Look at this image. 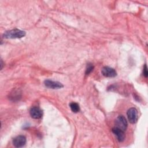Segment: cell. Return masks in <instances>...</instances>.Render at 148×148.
<instances>
[{"mask_svg":"<svg viewBox=\"0 0 148 148\" xmlns=\"http://www.w3.org/2000/svg\"><path fill=\"white\" fill-rule=\"evenodd\" d=\"M128 123L125 118L122 116H119L115 121V127L125 131L127 128Z\"/></svg>","mask_w":148,"mask_h":148,"instance_id":"cell-2","label":"cell"},{"mask_svg":"<svg viewBox=\"0 0 148 148\" xmlns=\"http://www.w3.org/2000/svg\"><path fill=\"white\" fill-rule=\"evenodd\" d=\"M26 143V138L23 135H18L13 140V144L16 147H21Z\"/></svg>","mask_w":148,"mask_h":148,"instance_id":"cell-5","label":"cell"},{"mask_svg":"<svg viewBox=\"0 0 148 148\" xmlns=\"http://www.w3.org/2000/svg\"><path fill=\"white\" fill-rule=\"evenodd\" d=\"M143 75L145 77H147V76H148V72H147V66L145 64V66H144V68H143Z\"/></svg>","mask_w":148,"mask_h":148,"instance_id":"cell-11","label":"cell"},{"mask_svg":"<svg viewBox=\"0 0 148 148\" xmlns=\"http://www.w3.org/2000/svg\"><path fill=\"white\" fill-rule=\"evenodd\" d=\"M112 131L113 132V134L117 136V139L119 142H123L124 140L125 139L124 131H123V130L116 127L113 128Z\"/></svg>","mask_w":148,"mask_h":148,"instance_id":"cell-8","label":"cell"},{"mask_svg":"<svg viewBox=\"0 0 148 148\" xmlns=\"http://www.w3.org/2000/svg\"><path fill=\"white\" fill-rule=\"evenodd\" d=\"M93 69H94V66L92 65V64H88L87 65V67H86V72H85L86 74V75L90 74L92 72Z\"/></svg>","mask_w":148,"mask_h":148,"instance_id":"cell-10","label":"cell"},{"mask_svg":"<svg viewBox=\"0 0 148 148\" xmlns=\"http://www.w3.org/2000/svg\"><path fill=\"white\" fill-rule=\"evenodd\" d=\"M102 74L106 77H114L117 75V72L114 69L109 66H104L101 70Z\"/></svg>","mask_w":148,"mask_h":148,"instance_id":"cell-4","label":"cell"},{"mask_svg":"<svg viewBox=\"0 0 148 148\" xmlns=\"http://www.w3.org/2000/svg\"><path fill=\"white\" fill-rule=\"evenodd\" d=\"M71 110L74 113H77L80 110V107L78 103L76 102H71L69 104Z\"/></svg>","mask_w":148,"mask_h":148,"instance_id":"cell-9","label":"cell"},{"mask_svg":"<svg viewBox=\"0 0 148 148\" xmlns=\"http://www.w3.org/2000/svg\"><path fill=\"white\" fill-rule=\"evenodd\" d=\"M25 34L26 33L24 31L15 28L5 32L3 34V36L6 39H16L21 38L24 37Z\"/></svg>","mask_w":148,"mask_h":148,"instance_id":"cell-1","label":"cell"},{"mask_svg":"<svg viewBox=\"0 0 148 148\" xmlns=\"http://www.w3.org/2000/svg\"><path fill=\"white\" fill-rule=\"evenodd\" d=\"M46 87L51 89H58L63 87V85L59 82H55L50 80H46L44 82Z\"/></svg>","mask_w":148,"mask_h":148,"instance_id":"cell-6","label":"cell"},{"mask_svg":"<svg viewBox=\"0 0 148 148\" xmlns=\"http://www.w3.org/2000/svg\"><path fill=\"white\" fill-rule=\"evenodd\" d=\"M30 115L32 118L35 119H39L42 117L43 112L38 107H32L29 111Z\"/></svg>","mask_w":148,"mask_h":148,"instance_id":"cell-7","label":"cell"},{"mask_svg":"<svg viewBox=\"0 0 148 148\" xmlns=\"http://www.w3.org/2000/svg\"><path fill=\"white\" fill-rule=\"evenodd\" d=\"M1 69H2V68H3V62H2V60H1Z\"/></svg>","mask_w":148,"mask_h":148,"instance_id":"cell-12","label":"cell"},{"mask_svg":"<svg viewBox=\"0 0 148 148\" xmlns=\"http://www.w3.org/2000/svg\"><path fill=\"white\" fill-rule=\"evenodd\" d=\"M127 114L130 123L135 124L137 121L138 118V111L135 108H130L127 112Z\"/></svg>","mask_w":148,"mask_h":148,"instance_id":"cell-3","label":"cell"}]
</instances>
